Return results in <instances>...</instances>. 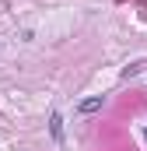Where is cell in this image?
Instances as JSON below:
<instances>
[{"label": "cell", "instance_id": "cell-1", "mask_svg": "<svg viewBox=\"0 0 147 151\" xmlns=\"http://www.w3.org/2000/svg\"><path fill=\"white\" fill-rule=\"evenodd\" d=\"M102 106H105V99H102V95H91V99H81V102H77V113L88 116V113H98Z\"/></svg>", "mask_w": 147, "mask_h": 151}, {"label": "cell", "instance_id": "cell-2", "mask_svg": "<svg viewBox=\"0 0 147 151\" xmlns=\"http://www.w3.org/2000/svg\"><path fill=\"white\" fill-rule=\"evenodd\" d=\"M49 134H53V141H56V144H63V119H60V113L49 116Z\"/></svg>", "mask_w": 147, "mask_h": 151}]
</instances>
